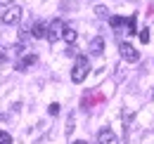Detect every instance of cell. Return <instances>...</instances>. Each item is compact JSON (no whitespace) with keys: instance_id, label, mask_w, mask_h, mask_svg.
Returning <instances> with one entry per match:
<instances>
[{"instance_id":"1","label":"cell","mask_w":154,"mask_h":144,"mask_svg":"<svg viewBox=\"0 0 154 144\" xmlns=\"http://www.w3.org/2000/svg\"><path fill=\"white\" fill-rule=\"evenodd\" d=\"M88 73H90V62H88V57H76L74 69H71V80H74V83H83V80L88 78Z\"/></svg>"},{"instance_id":"2","label":"cell","mask_w":154,"mask_h":144,"mask_svg":"<svg viewBox=\"0 0 154 144\" xmlns=\"http://www.w3.org/2000/svg\"><path fill=\"white\" fill-rule=\"evenodd\" d=\"M62 31H64V21L62 19H52L50 24H45V38L50 40V43H55L62 38Z\"/></svg>"},{"instance_id":"3","label":"cell","mask_w":154,"mask_h":144,"mask_svg":"<svg viewBox=\"0 0 154 144\" xmlns=\"http://www.w3.org/2000/svg\"><path fill=\"white\" fill-rule=\"evenodd\" d=\"M19 19H21V7H17V5H10V7L2 12V24H7V26L19 24Z\"/></svg>"},{"instance_id":"4","label":"cell","mask_w":154,"mask_h":144,"mask_svg":"<svg viewBox=\"0 0 154 144\" xmlns=\"http://www.w3.org/2000/svg\"><path fill=\"white\" fill-rule=\"evenodd\" d=\"M97 144H119L114 130H112V128H102V130L97 132Z\"/></svg>"},{"instance_id":"5","label":"cell","mask_w":154,"mask_h":144,"mask_svg":"<svg viewBox=\"0 0 154 144\" xmlns=\"http://www.w3.org/2000/svg\"><path fill=\"white\" fill-rule=\"evenodd\" d=\"M119 50H121V57H123L126 62H137V59H140V52L135 50L133 45H128V43H121Z\"/></svg>"},{"instance_id":"6","label":"cell","mask_w":154,"mask_h":144,"mask_svg":"<svg viewBox=\"0 0 154 144\" xmlns=\"http://www.w3.org/2000/svg\"><path fill=\"white\" fill-rule=\"evenodd\" d=\"M33 64H36V54H24L17 62V71H29Z\"/></svg>"},{"instance_id":"7","label":"cell","mask_w":154,"mask_h":144,"mask_svg":"<svg viewBox=\"0 0 154 144\" xmlns=\"http://www.w3.org/2000/svg\"><path fill=\"white\" fill-rule=\"evenodd\" d=\"M88 50H90L93 57H100V54L104 52V40H102V38H93V43H90V47H88Z\"/></svg>"},{"instance_id":"8","label":"cell","mask_w":154,"mask_h":144,"mask_svg":"<svg viewBox=\"0 0 154 144\" xmlns=\"http://www.w3.org/2000/svg\"><path fill=\"white\" fill-rule=\"evenodd\" d=\"M62 38H64L69 45H74V43H76V38H78V33L74 31V28H71V26H64V31H62Z\"/></svg>"},{"instance_id":"9","label":"cell","mask_w":154,"mask_h":144,"mask_svg":"<svg viewBox=\"0 0 154 144\" xmlns=\"http://www.w3.org/2000/svg\"><path fill=\"white\" fill-rule=\"evenodd\" d=\"M31 36H33V38H45V24H43V21H38V24L33 26Z\"/></svg>"},{"instance_id":"10","label":"cell","mask_w":154,"mask_h":144,"mask_svg":"<svg viewBox=\"0 0 154 144\" xmlns=\"http://www.w3.org/2000/svg\"><path fill=\"white\" fill-rule=\"evenodd\" d=\"M0 144H12V135H10V132H2V130H0Z\"/></svg>"},{"instance_id":"11","label":"cell","mask_w":154,"mask_h":144,"mask_svg":"<svg viewBox=\"0 0 154 144\" xmlns=\"http://www.w3.org/2000/svg\"><path fill=\"white\" fill-rule=\"evenodd\" d=\"M137 36H140L142 43H149V31H147V28H140V33H137Z\"/></svg>"},{"instance_id":"12","label":"cell","mask_w":154,"mask_h":144,"mask_svg":"<svg viewBox=\"0 0 154 144\" xmlns=\"http://www.w3.org/2000/svg\"><path fill=\"white\" fill-rule=\"evenodd\" d=\"M109 24H112L114 28H119V26L123 24V19H121V17H109Z\"/></svg>"},{"instance_id":"13","label":"cell","mask_w":154,"mask_h":144,"mask_svg":"<svg viewBox=\"0 0 154 144\" xmlns=\"http://www.w3.org/2000/svg\"><path fill=\"white\" fill-rule=\"evenodd\" d=\"M95 14H97L100 19H104V17H107V10H104V7L100 5V7H95Z\"/></svg>"},{"instance_id":"14","label":"cell","mask_w":154,"mask_h":144,"mask_svg":"<svg viewBox=\"0 0 154 144\" xmlns=\"http://www.w3.org/2000/svg\"><path fill=\"white\" fill-rule=\"evenodd\" d=\"M128 33H137V31H135V17L128 19Z\"/></svg>"},{"instance_id":"15","label":"cell","mask_w":154,"mask_h":144,"mask_svg":"<svg viewBox=\"0 0 154 144\" xmlns=\"http://www.w3.org/2000/svg\"><path fill=\"white\" fill-rule=\"evenodd\" d=\"M12 52H14V54H21V52H24V47H21V45H14V47H12Z\"/></svg>"},{"instance_id":"16","label":"cell","mask_w":154,"mask_h":144,"mask_svg":"<svg viewBox=\"0 0 154 144\" xmlns=\"http://www.w3.org/2000/svg\"><path fill=\"white\" fill-rule=\"evenodd\" d=\"M57 111H59V104H50V113H52V116H55Z\"/></svg>"},{"instance_id":"17","label":"cell","mask_w":154,"mask_h":144,"mask_svg":"<svg viewBox=\"0 0 154 144\" xmlns=\"http://www.w3.org/2000/svg\"><path fill=\"white\" fill-rule=\"evenodd\" d=\"M12 2H14V0H0V5H2V7H10Z\"/></svg>"},{"instance_id":"18","label":"cell","mask_w":154,"mask_h":144,"mask_svg":"<svg viewBox=\"0 0 154 144\" xmlns=\"http://www.w3.org/2000/svg\"><path fill=\"white\" fill-rule=\"evenodd\" d=\"M5 57H7V52H5V47H0V62H5Z\"/></svg>"},{"instance_id":"19","label":"cell","mask_w":154,"mask_h":144,"mask_svg":"<svg viewBox=\"0 0 154 144\" xmlns=\"http://www.w3.org/2000/svg\"><path fill=\"white\" fill-rule=\"evenodd\" d=\"M74 144H85V142H74Z\"/></svg>"}]
</instances>
